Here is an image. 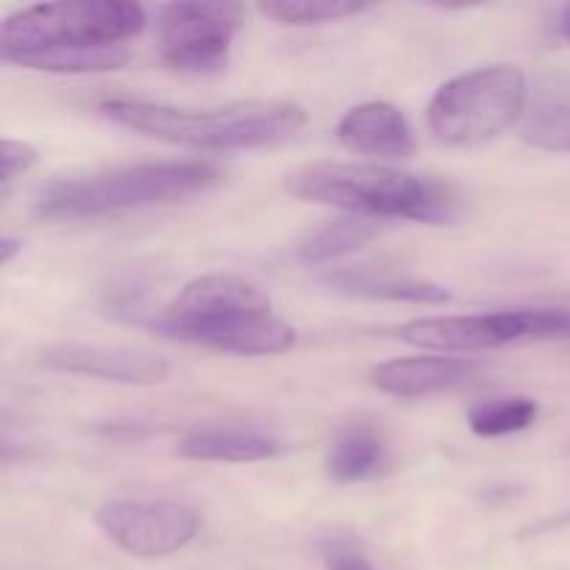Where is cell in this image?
<instances>
[{"label":"cell","instance_id":"6da1fadb","mask_svg":"<svg viewBox=\"0 0 570 570\" xmlns=\"http://www.w3.org/2000/svg\"><path fill=\"white\" fill-rule=\"evenodd\" d=\"M145 326L167 340L237 356H276L295 345L293 326L273 315V301L248 278L212 273L181 293Z\"/></svg>","mask_w":570,"mask_h":570},{"label":"cell","instance_id":"7a4b0ae2","mask_svg":"<svg viewBox=\"0 0 570 570\" xmlns=\"http://www.w3.org/2000/svg\"><path fill=\"white\" fill-rule=\"evenodd\" d=\"M293 198L343 209L367 220H412L449 226L462 217V195L449 181L379 165L317 161L284 181Z\"/></svg>","mask_w":570,"mask_h":570},{"label":"cell","instance_id":"3957f363","mask_svg":"<svg viewBox=\"0 0 570 570\" xmlns=\"http://www.w3.org/2000/svg\"><path fill=\"white\" fill-rule=\"evenodd\" d=\"M98 111L134 134L198 150L271 148L306 126L304 106L293 100H239L220 109H181L150 100L111 98L104 100Z\"/></svg>","mask_w":570,"mask_h":570},{"label":"cell","instance_id":"277c9868","mask_svg":"<svg viewBox=\"0 0 570 570\" xmlns=\"http://www.w3.org/2000/svg\"><path fill=\"white\" fill-rule=\"evenodd\" d=\"M220 181L223 170L212 161H137L83 176L53 178L33 198V215L42 220H95L176 204L215 189Z\"/></svg>","mask_w":570,"mask_h":570},{"label":"cell","instance_id":"5b68a950","mask_svg":"<svg viewBox=\"0 0 570 570\" xmlns=\"http://www.w3.org/2000/svg\"><path fill=\"white\" fill-rule=\"evenodd\" d=\"M145 9L126 0H61L14 11L0 26V59L56 48H126Z\"/></svg>","mask_w":570,"mask_h":570},{"label":"cell","instance_id":"8992f818","mask_svg":"<svg viewBox=\"0 0 570 570\" xmlns=\"http://www.w3.org/2000/svg\"><path fill=\"white\" fill-rule=\"evenodd\" d=\"M527 76L515 65H488L451 78L426 109L429 131L445 145H482L518 122L527 106Z\"/></svg>","mask_w":570,"mask_h":570},{"label":"cell","instance_id":"52a82bcc","mask_svg":"<svg viewBox=\"0 0 570 570\" xmlns=\"http://www.w3.org/2000/svg\"><path fill=\"white\" fill-rule=\"evenodd\" d=\"M245 22L237 3H170L159 11L156 45L170 70L215 76L226 70L232 42Z\"/></svg>","mask_w":570,"mask_h":570},{"label":"cell","instance_id":"ba28073f","mask_svg":"<svg viewBox=\"0 0 570 570\" xmlns=\"http://www.w3.org/2000/svg\"><path fill=\"white\" fill-rule=\"evenodd\" d=\"M100 532L126 554L161 560L187 549L200 532L195 507L167 499H115L95 512Z\"/></svg>","mask_w":570,"mask_h":570},{"label":"cell","instance_id":"9c48e42d","mask_svg":"<svg viewBox=\"0 0 570 570\" xmlns=\"http://www.w3.org/2000/svg\"><path fill=\"white\" fill-rule=\"evenodd\" d=\"M399 337L412 348L438 351V354H479L501 345L527 343L523 309L482 312V315L421 317L404 323Z\"/></svg>","mask_w":570,"mask_h":570},{"label":"cell","instance_id":"30bf717a","mask_svg":"<svg viewBox=\"0 0 570 570\" xmlns=\"http://www.w3.org/2000/svg\"><path fill=\"white\" fill-rule=\"evenodd\" d=\"M39 365L56 373L134 384V387H154L170 376V362L161 354L142 348H122V345L59 343L39 354Z\"/></svg>","mask_w":570,"mask_h":570},{"label":"cell","instance_id":"8fae6325","mask_svg":"<svg viewBox=\"0 0 570 570\" xmlns=\"http://www.w3.org/2000/svg\"><path fill=\"white\" fill-rule=\"evenodd\" d=\"M337 139L351 154L376 159H410L417 148L406 115L387 100H371L345 111L337 122Z\"/></svg>","mask_w":570,"mask_h":570},{"label":"cell","instance_id":"7c38bea8","mask_svg":"<svg viewBox=\"0 0 570 570\" xmlns=\"http://www.w3.org/2000/svg\"><path fill=\"white\" fill-rule=\"evenodd\" d=\"M479 367L456 356H406L387 360L371 371V384L379 393L395 399H423V395L445 393L476 379Z\"/></svg>","mask_w":570,"mask_h":570},{"label":"cell","instance_id":"4fadbf2b","mask_svg":"<svg viewBox=\"0 0 570 570\" xmlns=\"http://www.w3.org/2000/svg\"><path fill=\"white\" fill-rule=\"evenodd\" d=\"M323 284L343 295L371 301H404V304H449L451 293L440 284L426 278L401 276L393 271H379V267H345L334 271L323 278Z\"/></svg>","mask_w":570,"mask_h":570},{"label":"cell","instance_id":"5bb4252c","mask_svg":"<svg viewBox=\"0 0 570 570\" xmlns=\"http://www.w3.org/2000/svg\"><path fill=\"white\" fill-rule=\"evenodd\" d=\"M282 440L250 426L195 429L178 440L176 454L195 462H262L282 454Z\"/></svg>","mask_w":570,"mask_h":570},{"label":"cell","instance_id":"9a60e30c","mask_svg":"<svg viewBox=\"0 0 570 570\" xmlns=\"http://www.w3.org/2000/svg\"><path fill=\"white\" fill-rule=\"evenodd\" d=\"M390 449L382 432L371 423H351L340 429L326 454V473L337 484L373 482L390 471Z\"/></svg>","mask_w":570,"mask_h":570},{"label":"cell","instance_id":"2e32d148","mask_svg":"<svg viewBox=\"0 0 570 570\" xmlns=\"http://www.w3.org/2000/svg\"><path fill=\"white\" fill-rule=\"evenodd\" d=\"M379 237V226L367 217H337L323 226L312 228L298 243V259L304 265H326V262L343 259L354 250L365 248L371 239Z\"/></svg>","mask_w":570,"mask_h":570},{"label":"cell","instance_id":"e0dca14e","mask_svg":"<svg viewBox=\"0 0 570 570\" xmlns=\"http://www.w3.org/2000/svg\"><path fill=\"white\" fill-rule=\"evenodd\" d=\"M9 65L45 72H109L128 65L126 48H56L9 56Z\"/></svg>","mask_w":570,"mask_h":570},{"label":"cell","instance_id":"ac0fdd59","mask_svg":"<svg viewBox=\"0 0 570 570\" xmlns=\"http://www.w3.org/2000/svg\"><path fill=\"white\" fill-rule=\"evenodd\" d=\"M538 415V401L529 395H499L473 404L468 410V426L479 438H507L532 426Z\"/></svg>","mask_w":570,"mask_h":570},{"label":"cell","instance_id":"d6986e66","mask_svg":"<svg viewBox=\"0 0 570 570\" xmlns=\"http://www.w3.org/2000/svg\"><path fill=\"white\" fill-rule=\"evenodd\" d=\"M259 11L282 26H321L362 14L367 6L354 0H267L259 3Z\"/></svg>","mask_w":570,"mask_h":570},{"label":"cell","instance_id":"ffe728a7","mask_svg":"<svg viewBox=\"0 0 570 570\" xmlns=\"http://www.w3.org/2000/svg\"><path fill=\"white\" fill-rule=\"evenodd\" d=\"M523 142L549 154H570V98L534 106L521 128Z\"/></svg>","mask_w":570,"mask_h":570},{"label":"cell","instance_id":"44dd1931","mask_svg":"<svg viewBox=\"0 0 570 570\" xmlns=\"http://www.w3.org/2000/svg\"><path fill=\"white\" fill-rule=\"evenodd\" d=\"M321 554L328 570H376L365 557V551L360 549V543L345 538V534H328V538H323Z\"/></svg>","mask_w":570,"mask_h":570},{"label":"cell","instance_id":"7402d4cb","mask_svg":"<svg viewBox=\"0 0 570 570\" xmlns=\"http://www.w3.org/2000/svg\"><path fill=\"white\" fill-rule=\"evenodd\" d=\"M527 343L538 340H570V309H523Z\"/></svg>","mask_w":570,"mask_h":570},{"label":"cell","instance_id":"603a6c76","mask_svg":"<svg viewBox=\"0 0 570 570\" xmlns=\"http://www.w3.org/2000/svg\"><path fill=\"white\" fill-rule=\"evenodd\" d=\"M37 159L39 154L33 145L17 142V139H3V145H0V161H3V176H0V181H3V195L9 193L11 184H14L22 173H28L37 165Z\"/></svg>","mask_w":570,"mask_h":570},{"label":"cell","instance_id":"cb8c5ba5","mask_svg":"<svg viewBox=\"0 0 570 570\" xmlns=\"http://www.w3.org/2000/svg\"><path fill=\"white\" fill-rule=\"evenodd\" d=\"M20 250H22L20 239H14V237L0 239V262H3V265H9V262L14 259V254H20Z\"/></svg>","mask_w":570,"mask_h":570},{"label":"cell","instance_id":"d4e9b609","mask_svg":"<svg viewBox=\"0 0 570 570\" xmlns=\"http://www.w3.org/2000/svg\"><path fill=\"white\" fill-rule=\"evenodd\" d=\"M560 28H562V33H566V37L570 39V3L566 6V9H562V14H560Z\"/></svg>","mask_w":570,"mask_h":570}]
</instances>
